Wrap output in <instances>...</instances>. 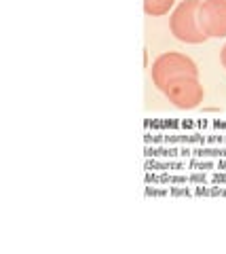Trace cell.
<instances>
[{
	"label": "cell",
	"mask_w": 226,
	"mask_h": 254,
	"mask_svg": "<svg viewBox=\"0 0 226 254\" xmlns=\"http://www.w3.org/2000/svg\"><path fill=\"white\" fill-rule=\"evenodd\" d=\"M188 163L186 161H176L174 159H165V161H159V159H152V161H146V170L148 172H171V170H186Z\"/></svg>",
	"instance_id": "cell-7"
},
{
	"label": "cell",
	"mask_w": 226,
	"mask_h": 254,
	"mask_svg": "<svg viewBox=\"0 0 226 254\" xmlns=\"http://www.w3.org/2000/svg\"><path fill=\"white\" fill-rule=\"evenodd\" d=\"M188 185H209V176L205 172H194V174H190L188 176Z\"/></svg>",
	"instance_id": "cell-10"
},
{
	"label": "cell",
	"mask_w": 226,
	"mask_h": 254,
	"mask_svg": "<svg viewBox=\"0 0 226 254\" xmlns=\"http://www.w3.org/2000/svg\"><path fill=\"white\" fill-rule=\"evenodd\" d=\"M176 0H144V13L150 17H161L174 9Z\"/></svg>",
	"instance_id": "cell-6"
},
{
	"label": "cell",
	"mask_w": 226,
	"mask_h": 254,
	"mask_svg": "<svg viewBox=\"0 0 226 254\" xmlns=\"http://www.w3.org/2000/svg\"><path fill=\"white\" fill-rule=\"evenodd\" d=\"M199 4L201 0H184L171 13L169 30L180 43L201 45L207 41V34L199 26Z\"/></svg>",
	"instance_id": "cell-1"
},
{
	"label": "cell",
	"mask_w": 226,
	"mask_h": 254,
	"mask_svg": "<svg viewBox=\"0 0 226 254\" xmlns=\"http://www.w3.org/2000/svg\"><path fill=\"white\" fill-rule=\"evenodd\" d=\"M146 157L148 159H174V157H180V146H146Z\"/></svg>",
	"instance_id": "cell-8"
},
{
	"label": "cell",
	"mask_w": 226,
	"mask_h": 254,
	"mask_svg": "<svg viewBox=\"0 0 226 254\" xmlns=\"http://www.w3.org/2000/svg\"><path fill=\"white\" fill-rule=\"evenodd\" d=\"M220 62H222V64H226V45L222 47V51H220Z\"/></svg>",
	"instance_id": "cell-16"
},
{
	"label": "cell",
	"mask_w": 226,
	"mask_h": 254,
	"mask_svg": "<svg viewBox=\"0 0 226 254\" xmlns=\"http://www.w3.org/2000/svg\"><path fill=\"white\" fill-rule=\"evenodd\" d=\"M165 144H207V138L203 133H163Z\"/></svg>",
	"instance_id": "cell-5"
},
{
	"label": "cell",
	"mask_w": 226,
	"mask_h": 254,
	"mask_svg": "<svg viewBox=\"0 0 226 254\" xmlns=\"http://www.w3.org/2000/svg\"><path fill=\"white\" fill-rule=\"evenodd\" d=\"M209 185H226V174H220V172H216L209 176Z\"/></svg>",
	"instance_id": "cell-11"
},
{
	"label": "cell",
	"mask_w": 226,
	"mask_h": 254,
	"mask_svg": "<svg viewBox=\"0 0 226 254\" xmlns=\"http://www.w3.org/2000/svg\"><path fill=\"white\" fill-rule=\"evenodd\" d=\"M199 76V66L194 64L186 53H178V51H165L161 53L150 66V76L152 83L159 91L165 89V85L176 76Z\"/></svg>",
	"instance_id": "cell-2"
},
{
	"label": "cell",
	"mask_w": 226,
	"mask_h": 254,
	"mask_svg": "<svg viewBox=\"0 0 226 254\" xmlns=\"http://www.w3.org/2000/svg\"><path fill=\"white\" fill-rule=\"evenodd\" d=\"M167 193H169V189L167 190H159V189H150V187L146 189V195H167Z\"/></svg>",
	"instance_id": "cell-13"
},
{
	"label": "cell",
	"mask_w": 226,
	"mask_h": 254,
	"mask_svg": "<svg viewBox=\"0 0 226 254\" xmlns=\"http://www.w3.org/2000/svg\"><path fill=\"white\" fill-rule=\"evenodd\" d=\"M169 195H190V189L180 187V189H169Z\"/></svg>",
	"instance_id": "cell-12"
},
{
	"label": "cell",
	"mask_w": 226,
	"mask_h": 254,
	"mask_svg": "<svg viewBox=\"0 0 226 254\" xmlns=\"http://www.w3.org/2000/svg\"><path fill=\"white\" fill-rule=\"evenodd\" d=\"M188 170H194V172H209V170H216V161H214V159L192 157L190 161H188Z\"/></svg>",
	"instance_id": "cell-9"
},
{
	"label": "cell",
	"mask_w": 226,
	"mask_h": 254,
	"mask_svg": "<svg viewBox=\"0 0 226 254\" xmlns=\"http://www.w3.org/2000/svg\"><path fill=\"white\" fill-rule=\"evenodd\" d=\"M165 98L174 104L176 108L180 110H192V108H199L201 102L205 98V89L201 85L199 76H190V74H184V76H176L165 85Z\"/></svg>",
	"instance_id": "cell-3"
},
{
	"label": "cell",
	"mask_w": 226,
	"mask_h": 254,
	"mask_svg": "<svg viewBox=\"0 0 226 254\" xmlns=\"http://www.w3.org/2000/svg\"><path fill=\"white\" fill-rule=\"evenodd\" d=\"M224 68H226V64H224Z\"/></svg>",
	"instance_id": "cell-18"
},
{
	"label": "cell",
	"mask_w": 226,
	"mask_h": 254,
	"mask_svg": "<svg viewBox=\"0 0 226 254\" xmlns=\"http://www.w3.org/2000/svg\"><path fill=\"white\" fill-rule=\"evenodd\" d=\"M214 129H220V131H226V121H214L212 123Z\"/></svg>",
	"instance_id": "cell-14"
},
{
	"label": "cell",
	"mask_w": 226,
	"mask_h": 254,
	"mask_svg": "<svg viewBox=\"0 0 226 254\" xmlns=\"http://www.w3.org/2000/svg\"><path fill=\"white\" fill-rule=\"evenodd\" d=\"M199 26L207 38H226V0H203L199 4Z\"/></svg>",
	"instance_id": "cell-4"
},
{
	"label": "cell",
	"mask_w": 226,
	"mask_h": 254,
	"mask_svg": "<svg viewBox=\"0 0 226 254\" xmlns=\"http://www.w3.org/2000/svg\"><path fill=\"white\" fill-rule=\"evenodd\" d=\"M182 127H184V129H186V127H188V129H192L194 125H192V121H184V123H182Z\"/></svg>",
	"instance_id": "cell-17"
},
{
	"label": "cell",
	"mask_w": 226,
	"mask_h": 254,
	"mask_svg": "<svg viewBox=\"0 0 226 254\" xmlns=\"http://www.w3.org/2000/svg\"><path fill=\"white\" fill-rule=\"evenodd\" d=\"M216 170H226V157L218 159V161H216Z\"/></svg>",
	"instance_id": "cell-15"
}]
</instances>
